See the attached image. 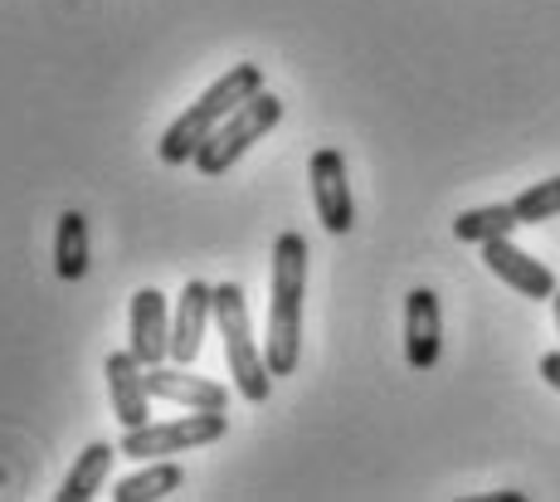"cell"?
I'll return each instance as SVG.
<instances>
[{
	"label": "cell",
	"mask_w": 560,
	"mask_h": 502,
	"mask_svg": "<svg viewBox=\"0 0 560 502\" xmlns=\"http://www.w3.org/2000/svg\"><path fill=\"white\" fill-rule=\"evenodd\" d=\"M303 297H307V240L298 230L278 234L268 273V337L264 357L273 376H293L303 361Z\"/></svg>",
	"instance_id": "6da1fadb"
},
{
	"label": "cell",
	"mask_w": 560,
	"mask_h": 502,
	"mask_svg": "<svg viewBox=\"0 0 560 502\" xmlns=\"http://www.w3.org/2000/svg\"><path fill=\"white\" fill-rule=\"evenodd\" d=\"M258 89H264V69H258V63H234L224 79H214L210 89H205L200 98L166 127V137H161V147H156L161 162H166V166L196 162V152L205 147V137H210L214 127L224 122V117L240 108V103H249Z\"/></svg>",
	"instance_id": "7a4b0ae2"
},
{
	"label": "cell",
	"mask_w": 560,
	"mask_h": 502,
	"mask_svg": "<svg viewBox=\"0 0 560 502\" xmlns=\"http://www.w3.org/2000/svg\"><path fill=\"white\" fill-rule=\"evenodd\" d=\"M214 323H220L224 337V361H230L234 390L249 405H264L273 395V371H268V357L254 341V323H249V297H244L240 283H220L214 288Z\"/></svg>",
	"instance_id": "3957f363"
},
{
	"label": "cell",
	"mask_w": 560,
	"mask_h": 502,
	"mask_svg": "<svg viewBox=\"0 0 560 502\" xmlns=\"http://www.w3.org/2000/svg\"><path fill=\"white\" fill-rule=\"evenodd\" d=\"M278 122H283V98L268 93V89H258L249 103H240V108L205 137V147L196 152V171L200 176H224V171L240 162L254 142H264Z\"/></svg>",
	"instance_id": "277c9868"
},
{
	"label": "cell",
	"mask_w": 560,
	"mask_h": 502,
	"mask_svg": "<svg viewBox=\"0 0 560 502\" xmlns=\"http://www.w3.org/2000/svg\"><path fill=\"white\" fill-rule=\"evenodd\" d=\"M224 430H230V415L224 410H190L180 415V420H166V424H137V430H122V448L127 458H171V454H186V448H200V444H214L224 440Z\"/></svg>",
	"instance_id": "5b68a950"
},
{
	"label": "cell",
	"mask_w": 560,
	"mask_h": 502,
	"mask_svg": "<svg viewBox=\"0 0 560 502\" xmlns=\"http://www.w3.org/2000/svg\"><path fill=\"white\" fill-rule=\"evenodd\" d=\"M307 180H312V206H317L322 230H327V234H351V224H357V200H351L347 156H341L337 147L312 152Z\"/></svg>",
	"instance_id": "8992f818"
},
{
	"label": "cell",
	"mask_w": 560,
	"mask_h": 502,
	"mask_svg": "<svg viewBox=\"0 0 560 502\" xmlns=\"http://www.w3.org/2000/svg\"><path fill=\"white\" fill-rule=\"evenodd\" d=\"M482 264H488L492 273H498L508 288H516L522 297H532V303H551L556 297V273L546 269L541 259H532L526 249H516L512 234H502V240H488L482 244Z\"/></svg>",
	"instance_id": "52a82bcc"
},
{
	"label": "cell",
	"mask_w": 560,
	"mask_h": 502,
	"mask_svg": "<svg viewBox=\"0 0 560 502\" xmlns=\"http://www.w3.org/2000/svg\"><path fill=\"white\" fill-rule=\"evenodd\" d=\"M444 357V313L434 288H415L405 297V361L415 371H434Z\"/></svg>",
	"instance_id": "ba28073f"
},
{
	"label": "cell",
	"mask_w": 560,
	"mask_h": 502,
	"mask_svg": "<svg viewBox=\"0 0 560 502\" xmlns=\"http://www.w3.org/2000/svg\"><path fill=\"white\" fill-rule=\"evenodd\" d=\"M103 376H107V400H113V415H117V424H122V430H137V424L152 420L147 366L132 357V351H107Z\"/></svg>",
	"instance_id": "9c48e42d"
},
{
	"label": "cell",
	"mask_w": 560,
	"mask_h": 502,
	"mask_svg": "<svg viewBox=\"0 0 560 502\" xmlns=\"http://www.w3.org/2000/svg\"><path fill=\"white\" fill-rule=\"evenodd\" d=\"M127 351L142 366L171 361V307L161 288H137L132 293V337H127Z\"/></svg>",
	"instance_id": "30bf717a"
},
{
	"label": "cell",
	"mask_w": 560,
	"mask_h": 502,
	"mask_svg": "<svg viewBox=\"0 0 560 502\" xmlns=\"http://www.w3.org/2000/svg\"><path fill=\"white\" fill-rule=\"evenodd\" d=\"M147 390L152 400H171V405H186V410H224L230 415V390L220 381H205L190 376L180 361H161V366H147Z\"/></svg>",
	"instance_id": "8fae6325"
},
{
	"label": "cell",
	"mask_w": 560,
	"mask_h": 502,
	"mask_svg": "<svg viewBox=\"0 0 560 502\" xmlns=\"http://www.w3.org/2000/svg\"><path fill=\"white\" fill-rule=\"evenodd\" d=\"M214 317V288L190 279L176 297V317H171V361L196 366L200 347H205V323Z\"/></svg>",
	"instance_id": "7c38bea8"
},
{
	"label": "cell",
	"mask_w": 560,
	"mask_h": 502,
	"mask_svg": "<svg viewBox=\"0 0 560 502\" xmlns=\"http://www.w3.org/2000/svg\"><path fill=\"white\" fill-rule=\"evenodd\" d=\"M54 273L63 283H79L89 273V220L79 210H63L54 230Z\"/></svg>",
	"instance_id": "4fadbf2b"
},
{
	"label": "cell",
	"mask_w": 560,
	"mask_h": 502,
	"mask_svg": "<svg viewBox=\"0 0 560 502\" xmlns=\"http://www.w3.org/2000/svg\"><path fill=\"white\" fill-rule=\"evenodd\" d=\"M117 454H122L117 444L93 440V444L79 454V464L69 468V478H63V488H59L54 498H59V502H89V498L103 488V478H107V468H113V458H117Z\"/></svg>",
	"instance_id": "5bb4252c"
},
{
	"label": "cell",
	"mask_w": 560,
	"mask_h": 502,
	"mask_svg": "<svg viewBox=\"0 0 560 502\" xmlns=\"http://www.w3.org/2000/svg\"><path fill=\"white\" fill-rule=\"evenodd\" d=\"M180 483H186V468H180L176 458H147V468L122 478V483L113 488V498L117 502H156V498L176 493Z\"/></svg>",
	"instance_id": "9a60e30c"
},
{
	"label": "cell",
	"mask_w": 560,
	"mask_h": 502,
	"mask_svg": "<svg viewBox=\"0 0 560 502\" xmlns=\"http://www.w3.org/2000/svg\"><path fill=\"white\" fill-rule=\"evenodd\" d=\"M516 206H478V210H463L454 220V234L463 244H488V240H502V234L516 230Z\"/></svg>",
	"instance_id": "2e32d148"
},
{
	"label": "cell",
	"mask_w": 560,
	"mask_h": 502,
	"mask_svg": "<svg viewBox=\"0 0 560 502\" xmlns=\"http://www.w3.org/2000/svg\"><path fill=\"white\" fill-rule=\"evenodd\" d=\"M512 206H516V220H522V224H541V220L560 215V176H551V180H536V186H526L522 196L512 200Z\"/></svg>",
	"instance_id": "e0dca14e"
},
{
	"label": "cell",
	"mask_w": 560,
	"mask_h": 502,
	"mask_svg": "<svg viewBox=\"0 0 560 502\" xmlns=\"http://www.w3.org/2000/svg\"><path fill=\"white\" fill-rule=\"evenodd\" d=\"M541 381L551 390H560V351H546V357H541Z\"/></svg>",
	"instance_id": "ac0fdd59"
},
{
	"label": "cell",
	"mask_w": 560,
	"mask_h": 502,
	"mask_svg": "<svg viewBox=\"0 0 560 502\" xmlns=\"http://www.w3.org/2000/svg\"><path fill=\"white\" fill-rule=\"evenodd\" d=\"M488 502H522V493H512L508 488V493H488Z\"/></svg>",
	"instance_id": "d6986e66"
},
{
	"label": "cell",
	"mask_w": 560,
	"mask_h": 502,
	"mask_svg": "<svg viewBox=\"0 0 560 502\" xmlns=\"http://www.w3.org/2000/svg\"><path fill=\"white\" fill-rule=\"evenodd\" d=\"M551 317H556V337H560V288H556V297H551Z\"/></svg>",
	"instance_id": "ffe728a7"
}]
</instances>
